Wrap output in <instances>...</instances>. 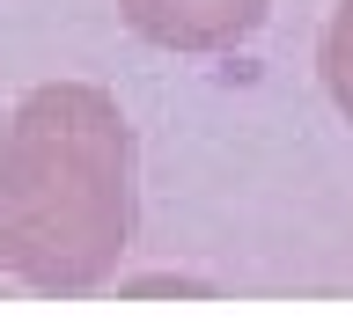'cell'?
I'll return each mask as SVG.
<instances>
[{"mask_svg":"<svg viewBox=\"0 0 353 330\" xmlns=\"http://www.w3.org/2000/svg\"><path fill=\"white\" fill-rule=\"evenodd\" d=\"M316 74H324V96L339 118H353V0H339L324 22V44H316Z\"/></svg>","mask_w":353,"mask_h":330,"instance_id":"cell-3","label":"cell"},{"mask_svg":"<svg viewBox=\"0 0 353 330\" xmlns=\"http://www.w3.org/2000/svg\"><path fill=\"white\" fill-rule=\"evenodd\" d=\"M132 125L96 81H44L0 125V272L30 294H88L132 250Z\"/></svg>","mask_w":353,"mask_h":330,"instance_id":"cell-1","label":"cell"},{"mask_svg":"<svg viewBox=\"0 0 353 330\" xmlns=\"http://www.w3.org/2000/svg\"><path fill=\"white\" fill-rule=\"evenodd\" d=\"M265 15L272 0H118V22L162 52H236L265 30Z\"/></svg>","mask_w":353,"mask_h":330,"instance_id":"cell-2","label":"cell"}]
</instances>
